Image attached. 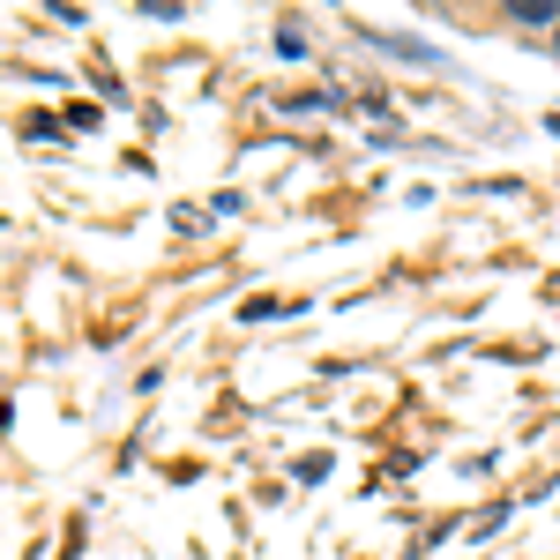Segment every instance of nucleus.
I'll use <instances>...</instances> for the list:
<instances>
[{"label":"nucleus","mask_w":560,"mask_h":560,"mask_svg":"<svg viewBox=\"0 0 560 560\" xmlns=\"http://www.w3.org/2000/svg\"><path fill=\"white\" fill-rule=\"evenodd\" d=\"M553 135H560V113H553Z\"/></svg>","instance_id":"nucleus-2"},{"label":"nucleus","mask_w":560,"mask_h":560,"mask_svg":"<svg viewBox=\"0 0 560 560\" xmlns=\"http://www.w3.org/2000/svg\"><path fill=\"white\" fill-rule=\"evenodd\" d=\"M509 8H516V23H530V31H538V23H553V15H560V0H509Z\"/></svg>","instance_id":"nucleus-1"}]
</instances>
